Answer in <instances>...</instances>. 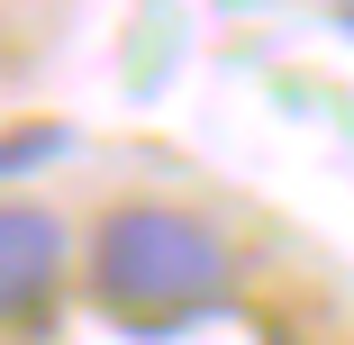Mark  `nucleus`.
<instances>
[{"label":"nucleus","instance_id":"f257e3e1","mask_svg":"<svg viewBox=\"0 0 354 345\" xmlns=\"http://www.w3.org/2000/svg\"><path fill=\"white\" fill-rule=\"evenodd\" d=\"M91 300L136 336H173L227 300V236L173 200H118L91 227Z\"/></svg>","mask_w":354,"mask_h":345},{"label":"nucleus","instance_id":"f03ea898","mask_svg":"<svg viewBox=\"0 0 354 345\" xmlns=\"http://www.w3.org/2000/svg\"><path fill=\"white\" fill-rule=\"evenodd\" d=\"M64 282V227L46 209H28V200H10L0 209V327L10 318H37Z\"/></svg>","mask_w":354,"mask_h":345},{"label":"nucleus","instance_id":"7ed1b4c3","mask_svg":"<svg viewBox=\"0 0 354 345\" xmlns=\"http://www.w3.org/2000/svg\"><path fill=\"white\" fill-rule=\"evenodd\" d=\"M37 155H64V127H28V136H0V173H37Z\"/></svg>","mask_w":354,"mask_h":345}]
</instances>
